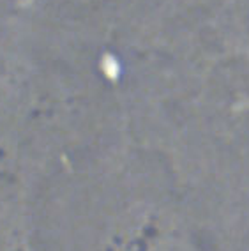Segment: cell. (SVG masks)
<instances>
[{"instance_id":"1","label":"cell","mask_w":249,"mask_h":251,"mask_svg":"<svg viewBox=\"0 0 249 251\" xmlns=\"http://www.w3.org/2000/svg\"><path fill=\"white\" fill-rule=\"evenodd\" d=\"M78 5H90V7H110V9H124L142 0H75Z\"/></svg>"}]
</instances>
